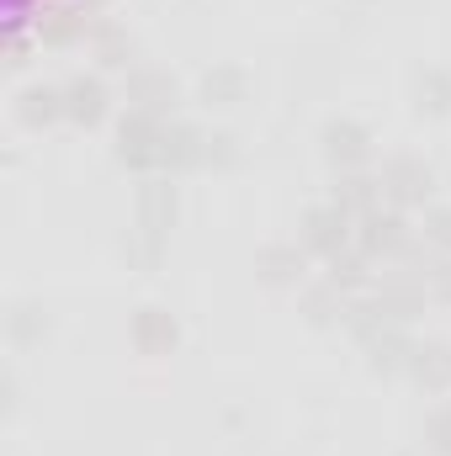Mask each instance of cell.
<instances>
[{
    "instance_id": "obj_1",
    "label": "cell",
    "mask_w": 451,
    "mask_h": 456,
    "mask_svg": "<svg viewBox=\"0 0 451 456\" xmlns=\"http://www.w3.org/2000/svg\"><path fill=\"white\" fill-rule=\"evenodd\" d=\"M112 154H117V165H127V170H165V117L127 112L117 122Z\"/></svg>"
},
{
    "instance_id": "obj_2",
    "label": "cell",
    "mask_w": 451,
    "mask_h": 456,
    "mask_svg": "<svg viewBox=\"0 0 451 456\" xmlns=\"http://www.w3.org/2000/svg\"><path fill=\"white\" fill-rule=\"evenodd\" d=\"M382 197L404 213V208H425L430 197H436V170L425 165V159H414V154H393L388 165H382Z\"/></svg>"
},
{
    "instance_id": "obj_3",
    "label": "cell",
    "mask_w": 451,
    "mask_h": 456,
    "mask_svg": "<svg viewBox=\"0 0 451 456\" xmlns=\"http://www.w3.org/2000/svg\"><path fill=\"white\" fill-rule=\"evenodd\" d=\"M176 213H181V191H176V181H170V175H149V181L138 186V197H133L138 233L165 244V233L176 228Z\"/></svg>"
},
{
    "instance_id": "obj_4",
    "label": "cell",
    "mask_w": 451,
    "mask_h": 456,
    "mask_svg": "<svg viewBox=\"0 0 451 456\" xmlns=\"http://www.w3.org/2000/svg\"><path fill=\"white\" fill-rule=\"evenodd\" d=\"M350 239H356L350 213H340L335 202H319V208H308V213H303V233H298V244H303L308 255L335 260V255H345V249H350Z\"/></svg>"
},
{
    "instance_id": "obj_5",
    "label": "cell",
    "mask_w": 451,
    "mask_h": 456,
    "mask_svg": "<svg viewBox=\"0 0 451 456\" xmlns=\"http://www.w3.org/2000/svg\"><path fill=\"white\" fill-rule=\"evenodd\" d=\"M319 143H324V159L335 170H361L372 159V127L356 122V117H330L324 133H319Z\"/></svg>"
},
{
    "instance_id": "obj_6",
    "label": "cell",
    "mask_w": 451,
    "mask_h": 456,
    "mask_svg": "<svg viewBox=\"0 0 451 456\" xmlns=\"http://www.w3.org/2000/svg\"><path fill=\"white\" fill-rule=\"evenodd\" d=\"M127 340H133L138 355H170V350L181 345V324H176V314H170V308L144 303V308L127 319Z\"/></svg>"
},
{
    "instance_id": "obj_7",
    "label": "cell",
    "mask_w": 451,
    "mask_h": 456,
    "mask_svg": "<svg viewBox=\"0 0 451 456\" xmlns=\"http://www.w3.org/2000/svg\"><path fill=\"white\" fill-rule=\"evenodd\" d=\"M356 244H361V255L372 260V255H404L414 239H409V224H404V213H398V208H377V213H366V218H361Z\"/></svg>"
},
{
    "instance_id": "obj_8",
    "label": "cell",
    "mask_w": 451,
    "mask_h": 456,
    "mask_svg": "<svg viewBox=\"0 0 451 456\" xmlns=\"http://www.w3.org/2000/svg\"><path fill=\"white\" fill-rule=\"evenodd\" d=\"M176 102H181L176 75H165V69H133V75H127V112L170 117Z\"/></svg>"
},
{
    "instance_id": "obj_9",
    "label": "cell",
    "mask_w": 451,
    "mask_h": 456,
    "mask_svg": "<svg viewBox=\"0 0 451 456\" xmlns=\"http://www.w3.org/2000/svg\"><path fill=\"white\" fill-rule=\"evenodd\" d=\"M213 149V133L197 122H165V170H202Z\"/></svg>"
},
{
    "instance_id": "obj_10",
    "label": "cell",
    "mask_w": 451,
    "mask_h": 456,
    "mask_svg": "<svg viewBox=\"0 0 451 456\" xmlns=\"http://www.w3.org/2000/svg\"><path fill=\"white\" fill-rule=\"evenodd\" d=\"M303 271H308V249H303V244H266V249L255 255V276H260L266 287H298Z\"/></svg>"
},
{
    "instance_id": "obj_11",
    "label": "cell",
    "mask_w": 451,
    "mask_h": 456,
    "mask_svg": "<svg viewBox=\"0 0 451 456\" xmlns=\"http://www.w3.org/2000/svg\"><path fill=\"white\" fill-rule=\"evenodd\" d=\"M107 86L96 80V75H75L70 86H64V112L75 127H102L107 122Z\"/></svg>"
},
{
    "instance_id": "obj_12",
    "label": "cell",
    "mask_w": 451,
    "mask_h": 456,
    "mask_svg": "<svg viewBox=\"0 0 451 456\" xmlns=\"http://www.w3.org/2000/svg\"><path fill=\"white\" fill-rule=\"evenodd\" d=\"M330 202H335L340 213H350V218H366V213L382 208V181L366 175V170H340L335 197H330Z\"/></svg>"
},
{
    "instance_id": "obj_13",
    "label": "cell",
    "mask_w": 451,
    "mask_h": 456,
    "mask_svg": "<svg viewBox=\"0 0 451 456\" xmlns=\"http://www.w3.org/2000/svg\"><path fill=\"white\" fill-rule=\"evenodd\" d=\"M197 96H202L208 107H239V102L250 96V69H244V64H213V69H202Z\"/></svg>"
},
{
    "instance_id": "obj_14",
    "label": "cell",
    "mask_w": 451,
    "mask_h": 456,
    "mask_svg": "<svg viewBox=\"0 0 451 456\" xmlns=\"http://www.w3.org/2000/svg\"><path fill=\"white\" fill-rule=\"evenodd\" d=\"M425 393H441V387H451V345L441 340H425L414 345V355H409V366H404Z\"/></svg>"
},
{
    "instance_id": "obj_15",
    "label": "cell",
    "mask_w": 451,
    "mask_h": 456,
    "mask_svg": "<svg viewBox=\"0 0 451 456\" xmlns=\"http://www.w3.org/2000/svg\"><path fill=\"white\" fill-rule=\"evenodd\" d=\"M16 117L27 122V127H53V122H64V86H27L21 96H16Z\"/></svg>"
},
{
    "instance_id": "obj_16",
    "label": "cell",
    "mask_w": 451,
    "mask_h": 456,
    "mask_svg": "<svg viewBox=\"0 0 451 456\" xmlns=\"http://www.w3.org/2000/svg\"><path fill=\"white\" fill-rule=\"evenodd\" d=\"M303 319L314 330H330V324H345L350 319V292H340L335 281H319L303 292Z\"/></svg>"
},
{
    "instance_id": "obj_17",
    "label": "cell",
    "mask_w": 451,
    "mask_h": 456,
    "mask_svg": "<svg viewBox=\"0 0 451 456\" xmlns=\"http://www.w3.org/2000/svg\"><path fill=\"white\" fill-rule=\"evenodd\" d=\"M361 350H366V366H372L377 377H393V371H404V366H409L414 340H409V335H404V324H398V330H382L377 340L361 345Z\"/></svg>"
},
{
    "instance_id": "obj_18",
    "label": "cell",
    "mask_w": 451,
    "mask_h": 456,
    "mask_svg": "<svg viewBox=\"0 0 451 456\" xmlns=\"http://www.w3.org/2000/svg\"><path fill=\"white\" fill-rule=\"evenodd\" d=\"M414 112L420 117L451 112V69H420V80H414Z\"/></svg>"
},
{
    "instance_id": "obj_19",
    "label": "cell",
    "mask_w": 451,
    "mask_h": 456,
    "mask_svg": "<svg viewBox=\"0 0 451 456\" xmlns=\"http://www.w3.org/2000/svg\"><path fill=\"white\" fill-rule=\"evenodd\" d=\"M5 335L16 345H32L48 335V314H43V303H11V314H5Z\"/></svg>"
},
{
    "instance_id": "obj_20",
    "label": "cell",
    "mask_w": 451,
    "mask_h": 456,
    "mask_svg": "<svg viewBox=\"0 0 451 456\" xmlns=\"http://www.w3.org/2000/svg\"><path fill=\"white\" fill-rule=\"evenodd\" d=\"M324 281H335L340 292H361V287H366V255H350V249L335 255L330 271H324Z\"/></svg>"
},
{
    "instance_id": "obj_21",
    "label": "cell",
    "mask_w": 451,
    "mask_h": 456,
    "mask_svg": "<svg viewBox=\"0 0 451 456\" xmlns=\"http://www.w3.org/2000/svg\"><path fill=\"white\" fill-rule=\"evenodd\" d=\"M420 239H425V244H430L436 255H451V208H425Z\"/></svg>"
},
{
    "instance_id": "obj_22",
    "label": "cell",
    "mask_w": 451,
    "mask_h": 456,
    "mask_svg": "<svg viewBox=\"0 0 451 456\" xmlns=\"http://www.w3.org/2000/svg\"><path fill=\"white\" fill-rule=\"evenodd\" d=\"M96 59H102L107 69H127V64H133V37H127V32H102V37H96Z\"/></svg>"
},
{
    "instance_id": "obj_23",
    "label": "cell",
    "mask_w": 451,
    "mask_h": 456,
    "mask_svg": "<svg viewBox=\"0 0 451 456\" xmlns=\"http://www.w3.org/2000/svg\"><path fill=\"white\" fill-rule=\"evenodd\" d=\"M425 446L436 456H451V409H436V414L425 419Z\"/></svg>"
},
{
    "instance_id": "obj_24",
    "label": "cell",
    "mask_w": 451,
    "mask_h": 456,
    "mask_svg": "<svg viewBox=\"0 0 451 456\" xmlns=\"http://www.w3.org/2000/svg\"><path fill=\"white\" fill-rule=\"evenodd\" d=\"M425 287H430V297H436V303H451V255L430 260V271H425Z\"/></svg>"
},
{
    "instance_id": "obj_25",
    "label": "cell",
    "mask_w": 451,
    "mask_h": 456,
    "mask_svg": "<svg viewBox=\"0 0 451 456\" xmlns=\"http://www.w3.org/2000/svg\"><path fill=\"white\" fill-rule=\"evenodd\" d=\"M239 159V143H234V133H213V149H208V165H218V170H228Z\"/></svg>"
},
{
    "instance_id": "obj_26",
    "label": "cell",
    "mask_w": 451,
    "mask_h": 456,
    "mask_svg": "<svg viewBox=\"0 0 451 456\" xmlns=\"http://www.w3.org/2000/svg\"><path fill=\"white\" fill-rule=\"evenodd\" d=\"M398 456H414V452H398Z\"/></svg>"
}]
</instances>
